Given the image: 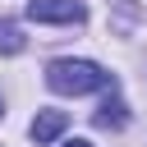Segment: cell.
Masks as SVG:
<instances>
[{"instance_id":"cell-1","label":"cell","mask_w":147,"mask_h":147,"mask_svg":"<svg viewBox=\"0 0 147 147\" xmlns=\"http://www.w3.org/2000/svg\"><path fill=\"white\" fill-rule=\"evenodd\" d=\"M106 83H110V74L101 64H92V60H55L46 69V87L64 92V96H83V92H96Z\"/></svg>"},{"instance_id":"cell-2","label":"cell","mask_w":147,"mask_h":147,"mask_svg":"<svg viewBox=\"0 0 147 147\" xmlns=\"http://www.w3.org/2000/svg\"><path fill=\"white\" fill-rule=\"evenodd\" d=\"M28 18L32 23H83L87 9L78 0H28Z\"/></svg>"},{"instance_id":"cell-3","label":"cell","mask_w":147,"mask_h":147,"mask_svg":"<svg viewBox=\"0 0 147 147\" xmlns=\"http://www.w3.org/2000/svg\"><path fill=\"white\" fill-rule=\"evenodd\" d=\"M64 124H69L64 110H41V115L32 119V138H37V142H55V138L64 133Z\"/></svg>"},{"instance_id":"cell-4","label":"cell","mask_w":147,"mask_h":147,"mask_svg":"<svg viewBox=\"0 0 147 147\" xmlns=\"http://www.w3.org/2000/svg\"><path fill=\"white\" fill-rule=\"evenodd\" d=\"M96 124H101V129H124V124H129V110H124V101H115V96H110V101H101V110H96Z\"/></svg>"},{"instance_id":"cell-5","label":"cell","mask_w":147,"mask_h":147,"mask_svg":"<svg viewBox=\"0 0 147 147\" xmlns=\"http://www.w3.org/2000/svg\"><path fill=\"white\" fill-rule=\"evenodd\" d=\"M28 41H23V28L18 23H9V18H0V55H18Z\"/></svg>"},{"instance_id":"cell-6","label":"cell","mask_w":147,"mask_h":147,"mask_svg":"<svg viewBox=\"0 0 147 147\" xmlns=\"http://www.w3.org/2000/svg\"><path fill=\"white\" fill-rule=\"evenodd\" d=\"M64 147H92V142H87V138H69Z\"/></svg>"},{"instance_id":"cell-7","label":"cell","mask_w":147,"mask_h":147,"mask_svg":"<svg viewBox=\"0 0 147 147\" xmlns=\"http://www.w3.org/2000/svg\"><path fill=\"white\" fill-rule=\"evenodd\" d=\"M0 115H5V101H0Z\"/></svg>"}]
</instances>
